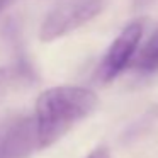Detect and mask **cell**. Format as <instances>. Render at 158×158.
Segmentation results:
<instances>
[{
  "mask_svg": "<svg viewBox=\"0 0 158 158\" xmlns=\"http://www.w3.org/2000/svg\"><path fill=\"white\" fill-rule=\"evenodd\" d=\"M141 34H143V26L139 22H131L121 31V34L114 39L106 51L97 68V77L100 82H110L129 65L131 60L136 56Z\"/></svg>",
  "mask_w": 158,
  "mask_h": 158,
  "instance_id": "obj_3",
  "label": "cell"
},
{
  "mask_svg": "<svg viewBox=\"0 0 158 158\" xmlns=\"http://www.w3.org/2000/svg\"><path fill=\"white\" fill-rule=\"evenodd\" d=\"M32 82V70L26 61L0 65V104L5 102L15 89Z\"/></svg>",
  "mask_w": 158,
  "mask_h": 158,
  "instance_id": "obj_5",
  "label": "cell"
},
{
  "mask_svg": "<svg viewBox=\"0 0 158 158\" xmlns=\"http://www.w3.org/2000/svg\"><path fill=\"white\" fill-rule=\"evenodd\" d=\"M133 66L139 72H156L158 70V29L151 34L146 44L134 56Z\"/></svg>",
  "mask_w": 158,
  "mask_h": 158,
  "instance_id": "obj_6",
  "label": "cell"
},
{
  "mask_svg": "<svg viewBox=\"0 0 158 158\" xmlns=\"http://www.w3.org/2000/svg\"><path fill=\"white\" fill-rule=\"evenodd\" d=\"M133 2H134V7L136 9H144V7H148L153 0H133Z\"/></svg>",
  "mask_w": 158,
  "mask_h": 158,
  "instance_id": "obj_8",
  "label": "cell"
},
{
  "mask_svg": "<svg viewBox=\"0 0 158 158\" xmlns=\"http://www.w3.org/2000/svg\"><path fill=\"white\" fill-rule=\"evenodd\" d=\"M106 0H61L43 21L39 38L51 43L82 27L100 14Z\"/></svg>",
  "mask_w": 158,
  "mask_h": 158,
  "instance_id": "obj_2",
  "label": "cell"
},
{
  "mask_svg": "<svg viewBox=\"0 0 158 158\" xmlns=\"http://www.w3.org/2000/svg\"><path fill=\"white\" fill-rule=\"evenodd\" d=\"M15 0H0V12H4L10 4H14Z\"/></svg>",
  "mask_w": 158,
  "mask_h": 158,
  "instance_id": "obj_9",
  "label": "cell"
},
{
  "mask_svg": "<svg viewBox=\"0 0 158 158\" xmlns=\"http://www.w3.org/2000/svg\"><path fill=\"white\" fill-rule=\"evenodd\" d=\"M41 150L34 117H15L0 127V158H27Z\"/></svg>",
  "mask_w": 158,
  "mask_h": 158,
  "instance_id": "obj_4",
  "label": "cell"
},
{
  "mask_svg": "<svg viewBox=\"0 0 158 158\" xmlns=\"http://www.w3.org/2000/svg\"><path fill=\"white\" fill-rule=\"evenodd\" d=\"M99 99L95 92L83 87L61 85L48 89L36 102V126L39 146L46 148L63 138L75 124L95 110Z\"/></svg>",
  "mask_w": 158,
  "mask_h": 158,
  "instance_id": "obj_1",
  "label": "cell"
},
{
  "mask_svg": "<svg viewBox=\"0 0 158 158\" xmlns=\"http://www.w3.org/2000/svg\"><path fill=\"white\" fill-rule=\"evenodd\" d=\"M89 158H110V155H109V150L106 146H99L89 155Z\"/></svg>",
  "mask_w": 158,
  "mask_h": 158,
  "instance_id": "obj_7",
  "label": "cell"
}]
</instances>
